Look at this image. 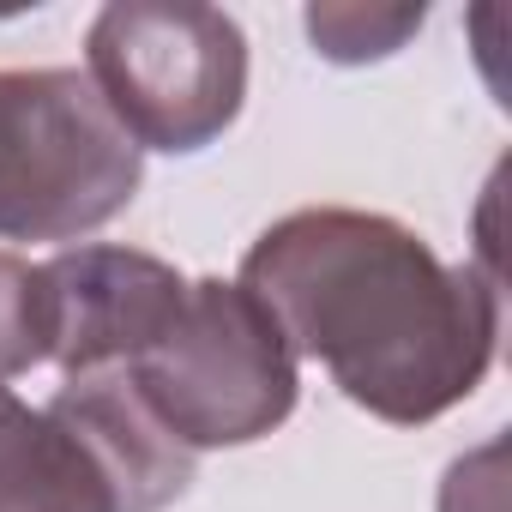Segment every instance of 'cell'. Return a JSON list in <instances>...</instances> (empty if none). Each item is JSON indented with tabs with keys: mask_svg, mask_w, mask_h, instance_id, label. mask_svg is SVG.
I'll use <instances>...</instances> for the list:
<instances>
[{
	"mask_svg": "<svg viewBox=\"0 0 512 512\" xmlns=\"http://www.w3.org/2000/svg\"><path fill=\"white\" fill-rule=\"evenodd\" d=\"M290 356L332 368L344 398L386 422H428L458 404L494 350V290L362 211H296L241 260Z\"/></svg>",
	"mask_w": 512,
	"mask_h": 512,
	"instance_id": "6da1fadb",
	"label": "cell"
},
{
	"mask_svg": "<svg viewBox=\"0 0 512 512\" xmlns=\"http://www.w3.org/2000/svg\"><path fill=\"white\" fill-rule=\"evenodd\" d=\"M145 410L187 446H241L296 410V356L241 284H187L175 320L121 368Z\"/></svg>",
	"mask_w": 512,
	"mask_h": 512,
	"instance_id": "7a4b0ae2",
	"label": "cell"
},
{
	"mask_svg": "<svg viewBox=\"0 0 512 512\" xmlns=\"http://www.w3.org/2000/svg\"><path fill=\"white\" fill-rule=\"evenodd\" d=\"M133 193L139 145L85 73H0V235L73 241Z\"/></svg>",
	"mask_w": 512,
	"mask_h": 512,
	"instance_id": "3957f363",
	"label": "cell"
},
{
	"mask_svg": "<svg viewBox=\"0 0 512 512\" xmlns=\"http://www.w3.org/2000/svg\"><path fill=\"white\" fill-rule=\"evenodd\" d=\"M91 85L133 145L199 151L247 97V43L217 7L121 0L91 25Z\"/></svg>",
	"mask_w": 512,
	"mask_h": 512,
	"instance_id": "277c9868",
	"label": "cell"
},
{
	"mask_svg": "<svg viewBox=\"0 0 512 512\" xmlns=\"http://www.w3.org/2000/svg\"><path fill=\"white\" fill-rule=\"evenodd\" d=\"M43 296V362L67 380L127 368L181 308L187 278L151 253L127 247H73L37 266Z\"/></svg>",
	"mask_w": 512,
	"mask_h": 512,
	"instance_id": "5b68a950",
	"label": "cell"
},
{
	"mask_svg": "<svg viewBox=\"0 0 512 512\" xmlns=\"http://www.w3.org/2000/svg\"><path fill=\"white\" fill-rule=\"evenodd\" d=\"M49 416L91 452L121 512H157L193 482V452L145 410L127 374H85L49 398Z\"/></svg>",
	"mask_w": 512,
	"mask_h": 512,
	"instance_id": "8992f818",
	"label": "cell"
},
{
	"mask_svg": "<svg viewBox=\"0 0 512 512\" xmlns=\"http://www.w3.org/2000/svg\"><path fill=\"white\" fill-rule=\"evenodd\" d=\"M0 512H121L91 452L0 386Z\"/></svg>",
	"mask_w": 512,
	"mask_h": 512,
	"instance_id": "52a82bcc",
	"label": "cell"
},
{
	"mask_svg": "<svg viewBox=\"0 0 512 512\" xmlns=\"http://www.w3.org/2000/svg\"><path fill=\"white\" fill-rule=\"evenodd\" d=\"M422 25V7H392V13H362V7H314L308 13V37L320 43V55L332 61H374L392 55L410 31Z\"/></svg>",
	"mask_w": 512,
	"mask_h": 512,
	"instance_id": "ba28073f",
	"label": "cell"
},
{
	"mask_svg": "<svg viewBox=\"0 0 512 512\" xmlns=\"http://www.w3.org/2000/svg\"><path fill=\"white\" fill-rule=\"evenodd\" d=\"M43 350V296H37V266L19 253H0V380L37 368Z\"/></svg>",
	"mask_w": 512,
	"mask_h": 512,
	"instance_id": "9c48e42d",
	"label": "cell"
}]
</instances>
